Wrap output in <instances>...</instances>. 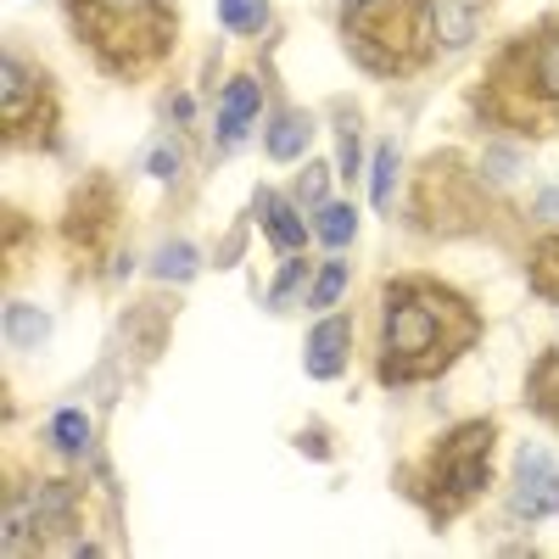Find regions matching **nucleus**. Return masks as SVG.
<instances>
[{"label": "nucleus", "mask_w": 559, "mask_h": 559, "mask_svg": "<svg viewBox=\"0 0 559 559\" xmlns=\"http://www.w3.org/2000/svg\"><path fill=\"white\" fill-rule=\"evenodd\" d=\"M386 324H381V381L408 386L431 381L442 369L471 353L481 336V313L459 292L437 280H392L386 286Z\"/></svg>", "instance_id": "obj_1"}, {"label": "nucleus", "mask_w": 559, "mask_h": 559, "mask_svg": "<svg viewBox=\"0 0 559 559\" xmlns=\"http://www.w3.org/2000/svg\"><path fill=\"white\" fill-rule=\"evenodd\" d=\"M492 437H498V431L487 426V419H471V426H459L453 437H442V442H437V453H431V464H426V481H431L426 509H431L437 521L459 515V509L487 487Z\"/></svg>", "instance_id": "obj_2"}, {"label": "nucleus", "mask_w": 559, "mask_h": 559, "mask_svg": "<svg viewBox=\"0 0 559 559\" xmlns=\"http://www.w3.org/2000/svg\"><path fill=\"white\" fill-rule=\"evenodd\" d=\"M515 515H526V521L559 515V471L543 448H526L515 464Z\"/></svg>", "instance_id": "obj_3"}, {"label": "nucleus", "mask_w": 559, "mask_h": 559, "mask_svg": "<svg viewBox=\"0 0 559 559\" xmlns=\"http://www.w3.org/2000/svg\"><path fill=\"white\" fill-rule=\"evenodd\" d=\"M347 353H353V324L347 319H319L308 347H302V369L313 381H331L347 369Z\"/></svg>", "instance_id": "obj_4"}, {"label": "nucleus", "mask_w": 559, "mask_h": 559, "mask_svg": "<svg viewBox=\"0 0 559 559\" xmlns=\"http://www.w3.org/2000/svg\"><path fill=\"white\" fill-rule=\"evenodd\" d=\"M258 112H263L258 79H229L224 96H218V134H224V140H241V134L258 123Z\"/></svg>", "instance_id": "obj_5"}, {"label": "nucleus", "mask_w": 559, "mask_h": 559, "mask_svg": "<svg viewBox=\"0 0 559 559\" xmlns=\"http://www.w3.org/2000/svg\"><path fill=\"white\" fill-rule=\"evenodd\" d=\"M302 202H286V197H274V191H258V218H263V229H269V241L280 247V252H297L302 241H308V229H302V213H297Z\"/></svg>", "instance_id": "obj_6"}, {"label": "nucleus", "mask_w": 559, "mask_h": 559, "mask_svg": "<svg viewBox=\"0 0 559 559\" xmlns=\"http://www.w3.org/2000/svg\"><path fill=\"white\" fill-rule=\"evenodd\" d=\"M532 90L559 107V28H543L532 39Z\"/></svg>", "instance_id": "obj_7"}, {"label": "nucleus", "mask_w": 559, "mask_h": 559, "mask_svg": "<svg viewBox=\"0 0 559 559\" xmlns=\"http://www.w3.org/2000/svg\"><path fill=\"white\" fill-rule=\"evenodd\" d=\"M308 140H313V118H308V112H280V118L269 123V157L292 163V157L308 152Z\"/></svg>", "instance_id": "obj_8"}, {"label": "nucleus", "mask_w": 559, "mask_h": 559, "mask_svg": "<svg viewBox=\"0 0 559 559\" xmlns=\"http://www.w3.org/2000/svg\"><path fill=\"white\" fill-rule=\"evenodd\" d=\"M28 498H34V521L45 532H62L68 526V515H73V481H39Z\"/></svg>", "instance_id": "obj_9"}, {"label": "nucleus", "mask_w": 559, "mask_h": 559, "mask_svg": "<svg viewBox=\"0 0 559 559\" xmlns=\"http://www.w3.org/2000/svg\"><path fill=\"white\" fill-rule=\"evenodd\" d=\"M45 336H51V319H45V313H34L28 302H12V308H7V347L34 353Z\"/></svg>", "instance_id": "obj_10"}, {"label": "nucleus", "mask_w": 559, "mask_h": 559, "mask_svg": "<svg viewBox=\"0 0 559 559\" xmlns=\"http://www.w3.org/2000/svg\"><path fill=\"white\" fill-rule=\"evenodd\" d=\"M431 28L442 34V45H464L476 34V7H471V0H437V7H431Z\"/></svg>", "instance_id": "obj_11"}, {"label": "nucleus", "mask_w": 559, "mask_h": 559, "mask_svg": "<svg viewBox=\"0 0 559 559\" xmlns=\"http://www.w3.org/2000/svg\"><path fill=\"white\" fill-rule=\"evenodd\" d=\"M554 381H559V353H543V358L532 364V376H526V397H532V408L548 414V419H559V392H554Z\"/></svg>", "instance_id": "obj_12"}, {"label": "nucleus", "mask_w": 559, "mask_h": 559, "mask_svg": "<svg viewBox=\"0 0 559 559\" xmlns=\"http://www.w3.org/2000/svg\"><path fill=\"white\" fill-rule=\"evenodd\" d=\"M353 236H358V213H353V202H319V241L342 252Z\"/></svg>", "instance_id": "obj_13"}, {"label": "nucleus", "mask_w": 559, "mask_h": 559, "mask_svg": "<svg viewBox=\"0 0 559 559\" xmlns=\"http://www.w3.org/2000/svg\"><path fill=\"white\" fill-rule=\"evenodd\" d=\"M51 448H57V453H68V459H79V453L90 448V414L62 408V414L51 419Z\"/></svg>", "instance_id": "obj_14"}, {"label": "nucleus", "mask_w": 559, "mask_h": 559, "mask_svg": "<svg viewBox=\"0 0 559 559\" xmlns=\"http://www.w3.org/2000/svg\"><path fill=\"white\" fill-rule=\"evenodd\" d=\"M532 292L543 302H559V241H543L532 258Z\"/></svg>", "instance_id": "obj_15"}, {"label": "nucleus", "mask_w": 559, "mask_h": 559, "mask_svg": "<svg viewBox=\"0 0 559 559\" xmlns=\"http://www.w3.org/2000/svg\"><path fill=\"white\" fill-rule=\"evenodd\" d=\"M392 179H397V146H376V163H369V197L376 207H392Z\"/></svg>", "instance_id": "obj_16"}, {"label": "nucleus", "mask_w": 559, "mask_h": 559, "mask_svg": "<svg viewBox=\"0 0 559 559\" xmlns=\"http://www.w3.org/2000/svg\"><path fill=\"white\" fill-rule=\"evenodd\" d=\"M218 17H224L229 34H258V23L269 17V7H263V0H218Z\"/></svg>", "instance_id": "obj_17"}, {"label": "nucleus", "mask_w": 559, "mask_h": 559, "mask_svg": "<svg viewBox=\"0 0 559 559\" xmlns=\"http://www.w3.org/2000/svg\"><path fill=\"white\" fill-rule=\"evenodd\" d=\"M152 274H157V280H191V274H197V252L185 247V241H174V247H163V252H157Z\"/></svg>", "instance_id": "obj_18"}, {"label": "nucleus", "mask_w": 559, "mask_h": 559, "mask_svg": "<svg viewBox=\"0 0 559 559\" xmlns=\"http://www.w3.org/2000/svg\"><path fill=\"white\" fill-rule=\"evenodd\" d=\"M347 292V263L336 258V263H324V274L313 280V297H308V308H336V297Z\"/></svg>", "instance_id": "obj_19"}, {"label": "nucleus", "mask_w": 559, "mask_h": 559, "mask_svg": "<svg viewBox=\"0 0 559 559\" xmlns=\"http://www.w3.org/2000/svg\"><path fill=\"white\" fill-rule=\"evenodd\" d=\"M28 515H34V498H12V509H7V548H12V554L23 548V532H28Z\"/></svg>", "instance_id": "obj_20"}, {"label": "nucleus", "mask_w": 559, "mask_h": 559, "mask_svg": "<svg viewBox=\"0 0 559 559\" xmlns=\"http://www.w3.org/2000/svg\"><path fill=\"white\" fill-rule=\"evenodd\" d=\"M297 202H324V163H313L308 174H302V185H297Z\"/></svg>", "instance_id": "obj_21"}, {"label": "nucleus", "mask_w": 559, "mask_h": 559, "mask_svg": "<svg viewBox=\"0 0 559 559\" xmlns=\"http://www.w3.org/2000/svg\"><path fill=\"white\" fill-rule=\"evenodd\" d=\"M297 280H302V258H292V263H286V274L274 280V292H269V302L280 308V302H286V297L297 292Z\"/></svg>", "instance_id": "obj_22"}, {"label": "nucleus", "mask_w": 559, "mask_h": 559, "mask_svg": "<svg viewBox=\"0 0 559 559\" xmlns=\"http://www.w3.org/2000/svg\"><path fill=\"white\" fill-rule=\"evenodd\" d=\"M152 174H157V179H174V174H179V152H174V146H157V152H152Z\"/></svg>", "instance_id": "obj_23"}, {"label": "nucleus", "mask_w": 559, "mask_h": 559, "mask_svg": "<svg viewBox=\"0 0 559 559\" xmlns=\"http://www.w3.org/2000/svg\"><path fill=\"white\" fill-rule=\"evenodd\" d=\"M342 174L347 179L358 174V140H353V129H342Z\"/></svg>", "instance_id": "obj_24"}, {"label": "nucleus", "mask_w": 559, "mask_h": 559, "mask_svg": "<svg viewBox=\"0 0 559 559\" xmlns=\"http://www.w3.org/2000/svg\"><path fill=\"white\" fill-rule=\"evenodd\" d=\"M90 7H107V12H146L152 0H90Z\"/></svg>", "instance_id": "obj_25"}, {"label": "nucleus", "mask_w": 559, "mask_h": 559, "mask_svg": "<svg viewBox=\"0 0 559 559\" xmlns=\"http://www.w3.org/2000/svg\"><path fill=\"white\" fill-rule=\"evenodd\" d=\"M537 218H559V191H543L537 197Z\"/></svg>", "instance_id": "obj_26"}, {"label": "nucleus", "mask_w": 559, "mask_h": 559, "mask_svg": "<svg viewBox=\"0 0 559 559\" xmlns=\"http://www.w3.org/2000/svg\"><path fill=\"white\" fill-rule=\"evenodd\" d=\"M364 7H376V0H347V12H364Z\"/></svg>", "instance_id": "obj_27"}]
</instances>
